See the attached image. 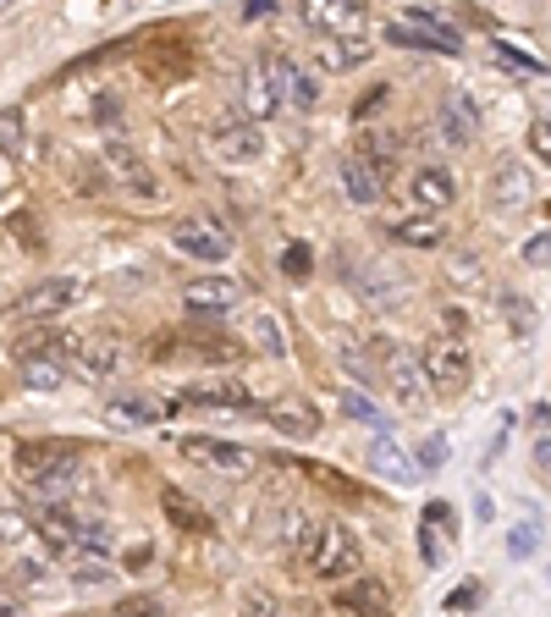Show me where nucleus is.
I'll list each match as a JSON object with an SVG mask.
<instances>
[{"instance_id": "1", "label": "nucleus", "mask_w": 551, "mask_h": 617, "mask_svg": "<svg viewBox=\"0 0 551 617\" xmlns=\"http://www.w3.org/2000/svg\"><path fill=\"white\" fill-rule=\"evenodd\" d=\"M298 568L309 574V579H320V585H337V579H353L359 574V563H364V552H359V535L342 524V518H325V524H303V535H298Z\"/></svg>"}, {"instance_id": "2", "label": "nucleus", "mask_w": 551, "mask_h": 617, "mask_svg": "<svg viewBox=\"0 0 551 617\" xmlns=\"http://www.w3.org/2000/svg\"><path fill=\"white\" fill-rule=\"evenodd\" d=\"M78 463L83 458L72 447H61V442H22L17 447V474H22V485H28V496L39 507H61L72 496Z\"/></svg>"}, {"instance_id": "3", "label": "nucleus", "mask_w": 551, "mask_h": 617, "mask_svg": "<svg viewBox=\"0 0 551 617\" xmlns=\"http://www.w3.org/2000/svg\"><path fill=\"white\" fill-rule=\"evenodd\" d=\"M419 370H424L430 392H441V397H458V392L474 381V353H469L458 336H435V342L419 353Z\"/></svg>"}, {"instance_id": "4", "label": "nucleus", "mask_w": 551, "mask_h": 617, "mask_svg": "<svg viewBox=\"0 0 551 617\" xmlns=\"http://www.w3.org/2000/svg\"><path fill=\"white\" fill-rule=\"evenodd\" d=\"M204 144H210L216 160H227V165H254V160L266 154V122H254V117H243V111L216 117L210 133H204Z\"/></svg>"}, {"instance_id": "5", "label": "nucleus", "mask_w": 551, "mask_h": 617, "mask_svg": "<svg viewBox=\"0 0 551 617\" xmlns=\"http://www.w3.org/2000/svg\"><path fill=\"white\" fill-rule=\"evenodd\" d=\"M78 304H83V282L78 276H44V282H33L17 299V320L22 325H50V320H61L67 308Z\"/></svg>"}, {"instance_id": "6", "label": "nucleus", "mask_w": 551, "mask_h": 617, "mask_svg": "<svg viewBox=\"0 0 551 617\" xmlns=\"http://www.w3.org/2000/svg\"><path fill=\"white\" fill-rule=\"evenodd\" d=\"M171 249L188 254V260H199V265H221L232 254V232L216 215H188V221L171 226Z\"/></svg>"}, {"instance_id": "7", "label": "nucleus", "mask_w": 551, "mask_h": 617, "mask_svg": "<svg viewBox=\"0 0 551 617\" xmlns=\"http://www.w3.org/2000/svg\"><path fill=\"white\" fill-rule=\"evenodd\" d=\"M177 447H182V458L188 463H199V468H210V474H221V479H243V474L260 468V458H254L249 447L221 442V436H182Z\"/></svg>"}, {"instance_id": "8", "label": "nucleus", "mask_w": 551, "mask_h": 617, "mask_svg": "<svg viewBox=\"0 0 551 617\" xmlns=\"http://www.w3.org/2000/svg\"><path fill=\"white\" fill-rule=\"evenodd\" d=\"M387 44H409V50H441V55H458L463 39L435 17V11H409V17H392L387 22Z\"/></svg>"}, {"instance_id": "9", "label": "nucleus", "mask_w": 551, "mask_h": 617, "mask_svg": "<svg viewBox=\"0 0 551 617\" xmlns=\"http://www.w3.org/2000/svg\"><path fill=\"white\" fill-rule=\"evenodd\" d=\"M171 408H199V414H227V419H260V403L232 386V381H216V386H188L171 397Z\"/></svg>"}, {"instance_id": "10", "label": "nucleus", "mask_w": 551, "mask_h": 617, "mask_svg": "<svg viewBox=\"0 0 551 617\" xmlns=\"http://www.w3.org/2000/svg\"><path fill=\"white\" fill-rule=\"evenodd\" d=\"M381 358H387V386L403 397V408H409V414H424V408H430V381H424V370H419V353L381 342Z\"/></svg>"}, {"instance_id": "11", "label": "nucleus", "mask_w": 551, "mask_h": 617, "mask_svg": "<svg viewBox=\"0 0 551 617\" xmlns=\"http://www.w3.org/2000/svg\"><path fill=\"white\" fill-rule=\"evenodd\" d=\"M67 364H72L78 375H89V381H111V375H122V364H128V347H122L117 336H72V353H67Z\"/></svg>"}, {"instance_id": "12", "label": "nucleus", "mask_w": 551, "mask_h": 617, "mask_svg": "<svg viewBox=\"0 0 551 617\" xmlns=\"http://www.w3.org/2000/svg\"><path fill=\"white\" fill-rule=\"evenodd\" d=\"M182 304L193 308V314L227 320V314L243 308V282H232V276H193V282L182 287Z\"/></svg>"}, {"instance_id": "13", "label": "nucleus", "mask_w": 551, "mask_h": 617, "mask_svg": "<svg viewBox=\"0 0 551 617\" xmlns=\"http://www.w3.org/2000/svg\"><path fill=\"white\" fill-rule=\"evenodd\" d=\"M260 414H266V425H271L276 436H287V442H309V436L320 431V408H314L309 397H298V392H287V397L266 403Z\"/></svg>"}, {"instance_id": "14", "label": "nucleus", "mask_w": 551, "mask_h": 617, "mask_svg": "<svg viewBox=\"0 0 551 617\" xmlns=\"http://www.w3.org/2000/svg\"><path fill=\"white\" fill-rule=\"evenodd\" d=\"M331 607L342 617H392V590L370 574H353V585H342L331 596Z\"/></svg>"}, {"instance_id": "15", "label": "nucleus", "mask_w": 551, "mask_h": 617, "mask_svg": "<svg viewBox=\"0 0 551 617\" xmlns=\"http://www.w3.org/2000/svg\"><path fill=\"white\" fill-rule=\"evenodd\" d=\"M370 55H375V44L364 33H320V44H314L320 72H359Z\"/></svg>"}, {"instance_id": "16", "label": "nucleus", "mask_w": 551, "mask_h": 617, "mask_svg": "<svg viewBox=\"0 0 551 617\" xmlns=\"http://www.w3.org/2000/svg\"><path fill=\"white\" fill-rule=\"evenodd\" d=\"M491 204L497 210H530L535 204V176L519 154L497 160V176H491Z\"/></svg>"}, {"instance_id": "17", "label": "nucleus", "mask_w": 551, "mask_h": 617, "mask_svg": "<svg viewBox=\"0 0 551 617\" xmlns=\"http://www.w3.org/2000/svg\"><path fill=\"white\" fill-rule=\"evenodd\" d=\"M370 17V0H303V22L320 33H359Z\"/></svg>"}, {"instance_id": "18", "label": "nucleus", "mask_w": 551, "mask_h": 617, "mask_svg": "<svg viewBox=\"0 0 551 617\" xmlns=\"http://www.w3.org/2000/svg\"><path fill=\"white\" fill-rule=\"evenodd\" d=\"M387 188H392V171H381L375 160H364L359 150L342 160V193H348L353 204H381Z\"/></svg>"}, {"instance_id": "19", "label": "nucleus", "mask_w": 551, "mask_h": 617, "mask_svg": "<svg viewBox=\"0 0 551 617\" xmlns=\"http://www.w3.org/2000/svg\"><path fill=\"white\" fill-rule=\"evenodd\" d=\"M409 199L419 204V210H447L452 199H458V176L447 171V165H435V160H424V165H413L409 176Z\"/></svg>"}, {"instance_id": "20", "label": "nucleus", "mask_w": 551, "mask_h": 617, "mask_svg": "<svg viewBox=\"0 0 551 617\" xmlns=\"http://www.w3.org/2000/svg\"><path fill=\"white\" fill-rule=\"evenodd\" d=\"M281 111V83H276L271 72V55L266 61H254L249 72H243V117H254V122H266Z\"/></svg>"}, {"instance_id": "21", "label": "nucleus", "mask_w": 551, "mask_h": 617, "mask_svg": "<svg viewBox=\"0 0 551 617\" xmlns=\"http://www.w3.org/2000/svg\"><path fill=\"white\" fill-rule=\"evenodd\" d=\"M271 72H276V83H281V105H292V111H314L320 105V78L314 72H303L287 55H271Z\"/></svg>"}, {"instance_id": "22", "label": "nucleus", "mask_w": 551, "mask_h": 617, "mask_svg": "<svg viewBox=\"0 0 551 617\" xmlns=\"http://www.w3.org/2000/svg\"><path fill=\"white\" fill-rule=\"evenodd\" d=\"M474 133H480V111H474V100H469L463 89H452L447 105H441V139H447L452 150H469Z\"/></svg>"}, {"instance_id": "23", "label": "nucleus", "mask_w": 551, "mask_h": 617, "mask_svg": "<svg viewBox=\"0 0 551 617\" xmlns=\"http://www.w3.org/2000/svg\"><path fill=\"white\" fill-rule=\"evenodd\" d=\"M392 237H398L403 249H441V243H447V221H441L435 210H413V215H398V221H392Z\"/></svg>"}, {"instance_id": "24", "label": "nucleus", "mask_w": 551, "mask_h": 617, "mask_svg": "<svg viewBox=\"0 0 551 617\" xmlns=\"http://www.w3.org/2000/svg\"><path fill=\"white\" fill-rule=\"evenodd\" d=\"M370 468H375L381 479H392V485H413V479H419V463H413L387 431L370 442Z\"/></svg>"}, {"instance_id": "25", "label": "nucleus", "mask_w": 551, "mask_h": 617, "mask_svg": "<svg viewBox=\"0 0 551 617\" xmlns=\"http://www.w3.org/2000/svg\"><path fill=\"white\" fill-rule=\"evenodd\" d=\"M243 336H249L266 358H281V353H287V331H281V320H276L271 308H243Z\"/></svg>"}, {"instance_id": "26", "label": "nucleus", "mask_w": 551, "mask_h": 617, "mask_svg": "<svg viewBox=\"0 0 551 617\" xmlns=\"http://www.w3.org/2000/svg\"><path fill=\"white\" fill-rule=\"evenodd\" d=\"M160 507H166V518H171L177 529H188V535H216V518H210V513H204L193 496H182L177 485L160 496Z\"/></svg>"}, {"instance_id": "27", "label": "nucleus", "mask_w": 551, "mask_h": 617, "mask_svg": "<svg viewBox=\"0 0 551 617\" xmlns=\"http://www.w3.org/2000/svg\"><path fill=\"white\" fill-rule=\"evenodd\" d=\"M154 419H160V408H154L149 397H138V392L106 403V425H117V431H149Z\"/></svg>"}, {"instance_id": "28", "label": "nucleus", "mask_w": 551, "mask_h": 617, "mask_svg": "<svg viewBox=\"0 0 551 617\" xmlns=\"http://www.w3.org/2000/svg\"><path fill=\"white\" fill-rule=\"evenodd\" d=\"M17 370H22V381H28L33 392H56V386L67 381V370H61L50 353H39V347H22V353H17Z\"/></svg>"}, {"instance_id": "29", "label": "nucleus", "mask_w": 551, "mask_h": 617, "mask_svg": "<svg viewBox=\"0 0 551 617\" xmlns=\"http://www.w3.org/2000/svg\"><path fill=\"white\" fill-rule=\"evenodd\" d=\"M106 165L117 171V182H128V188H138V193H160V188H154V176H149V165H143L128 144H117V139H111V144H106Z\"/></svg>"}, {"instance_id": "30", "label": "nucleus", "mask_w": 551, "mask_h": 617, "mask_svg": "<svg viewBox=\"0 0 551 617\" xmlns=\"http://www.w3.org/2000/svg\"><path fill=\"white\" fill-rule=\"evenodd\" d=\"M39 540H44L50 552H78V546H83L78 518H72V513H61V507H44V518H39Z\"/></svg>"}, {"instance_id": "31", "label": "nucleus", "mask_w": 551, "mask_h": 617, "mask_svg": "<svg viewBox=\"0 0 551 617\" xmlns=\"http://www.w3.org/2000/svg\"><path fill=\"white\" fill-rule=\"evenodd\" d=\"M359 154H364V160H375L381 171H398V154H403V139H398L392 128H370V133L359 139Z\"/></svg>"}, {"instance_id": "32", "label": "nucleus", "mask_w": 551, "mask_h": 617, "mask_svg": "<svg viewBox=\"0 0 551 617\" xmlns=\"http://www.w3.org/2000/svg\"><path fill=\"white\" fill-rule=\"evenodd\" d=\"M111 579H117V574H111V563H106L100 552L72 563V585H78V590H100V585H111Z\"/></svg>"}, {"instance_id": "33", "label": "nucleus", "mask_w": 551, "mask_h": 617, "mask_svg": "<svg viewBox=\"0 0 551 617\" xmlns=\"http://www.w3.org/2000/svg\"><path fill=\"white\" fill-rule=\"evenodd\" d=\"M342 414H348V419H359V425H370L375 436L387 431V414H381V408H375L364 392H342Z\"/></svg>"}, {"instance_id": "34", "label": "nucleus", "mask_w": 551, "mask_h": 617, "mask_svg": "<svg viewBox=\"0 0 551 617\" xmlns=\"http://www.w3.org/2000/svg\"><path fill=\"white\" fill-rule=\"evenodd\" d=\"M309 271H314V254H309L303 243H287V249H281V276H287V282H303Z\"/></svg>"}, {"instance_id": "35", "label": "nucleus", "mask_w": 551, "mask_h": 617, "mask_svg": "<svg viewBox=\"0 0 551 617\" xmlns=\"http://www.w3.org/2000/svg\"><path fill=\"white\" fill-rule=\"evenodd\" d=\"M0 150L6 154H22L28 144H22V111L11 105V111H0Z\"/></svg>"}, {"instance_id": "36", "label": "nucleus", "mask_w": 551, "mask_h": 617, "mask_svg": "<svg viewBox=\"0 0 551 617\" xmlns=\"http://www.w3.org/2000/svg\"><path fill=\"white\" fill-rule=\"evenodd\" d=\"M452 458V447L441 442V436H430V442H419V468H441V463Z\"/></svg>"}, {"instance_id": "37", "label": "nucleus", "mask_w": 551, "mask_h": 617, "mask_svg": "<svg viewBox=\"0 0 551 617\" xmlns=\"http://www.w3.org/2000/svg\"><path fill=\"white\" fill-rule=\"evenodd\" d=\"M524 260H530V265H541V271H551V232H541V237H530V243H524Z\"/></svg>"}, {"instance_id": "38", "label": "nucleus", "mask_w": 551, "mask_h": 617, "mask_svg": "<svg viewBox=\"0 0 551 617\" xmlns=\"http://www.w3.org/2000/svg\"><path fill=\"white\" fill-rule=\"evenodd\" d=\"M530 154L547 160V171H551V122H535V128H530Z\"/></svg>"}, {"instance_id": "39", "label": "nucleus", "mask_w": 551, "mask_h": 617, "mask_svg": "<svg viewBox=\"0 0 551 617\" xmlns=\"http://www.w3.org/2000/svg\"><path fill=\"white\" fill-rule=\"evenodd\" d=\"M117 617H166V607H160V601H149V596H133V601H122V607H117Z\"/></svg>"}, {"instance_id": "40", "label": "nucleus", "mask_w": 551, "mask_h": 617, "mask_svg": "<svg viewBox=\"0 0 551 617\" xmlns=\"http://www.w3.org/2000/svg\"><path fill=\"white\" fill-rule=\"evenodd\" d=\"M281 607H276V596H260V590H249L243 596V617H276Z\"/></svg>"}, {"instance_id": "41", "label": "nucleus", "mask_w": 551, "mask_h": 617, "mask_svg": "<svg viewBox=\"0 0 551 617\" xmlns=\"http://www.w3.org/2000/svg\"><path fill=\"white\" fill-rule=\"evenodd\" d=\"M474 596H480V590H474V585H463V590L447 601V613H469V607H474Z\"/></svg>"}, {"instance_id": "42", "label": "nucleus", "mask_w": 551, "mask_h": 617, "mask_svg": "<svg viewBox=\"0 0 551 617\" xmlns=\"http://www.w3.org/2000/svg\"><path fill=\"white\" fill-rule=\"evenodd\" d=\"M424 524H452V507H447V502H430V507H424Z\"/></svg>"}, {"instance_id": "43", "label": "nucleus", "mask_w": 551, "mask_h": 617, "mask_svg": "<svg viewBox=\"0 0 551 617\" xmlns=\"http://www.w3.org/2000/svg\"><path fill=\"white\" fill-rule=\"evenodd\" d=\"M22 535V518L17 513H0V540H17Z\"/></svg>"}, {"instance_id": "44", "label": "nucleus", "mask_w": 551, "mask_h": 617, "mask_svg": "<svg viewBox=\"0 0 551 617\" xmlns=\"http://www.w3.org/2000/svg\"><path fill=\"white\" fill-rule=\"evenodd\" d=\"M524 552H535V529H530V535H524V529L513 535V557H524Z\"/></svg>"}, {"instance_id": "45", "label": "nucleus", "mask_w": 551, "mask_h": 617, "mask_svg": "<svg viewBox=\"0 0 551 617\" xmlns=\"http://www.w3.org/2000/svg\"><path fill=\"white\" fill-rule=\"evenodd\" d=\"M276 11V0H254V6H249V17H271Z\"/></svg>"}, {"instance_id": "46", "label": "nucleus", "mask_w": 551, "mask_h": 617, "mask_svg": "<svg viewBox=\"0 0 551 617\" xmlns=\"http://www.w3.org/2000/svg\"><path fill=\"white\" fill-rule=\"evenodd\" d=\"M0 6H11V0H0Z\"/></svg>"}]
</instances>
